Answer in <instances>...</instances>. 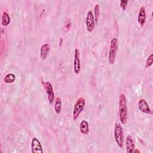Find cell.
Returning <instances> with one entry per match:
<instances>
[{
    "label": "cell",
    "mask_w": 153,
    "mask_h": 153,
    "mask_svg": "<svg viewBox=\"0 0 153 153\" xmlns=\"http://www.w3.org/2000/svg\"><path fill=\"white\" fill-rule=\"evenodd\" d=\"M118 112L120 122L124 124L127 122V107L126 96L123 93H121L119 96L118 102Z\"/></svg>",
    "instance_id": "6da1fadb"
},
{
    "label": "cell",
    "mask_w": 153,
    "mask_h": 153,
    "mask_svg": "<svg viewBox=\"0 0 153 153\" xmlns=\"http://www.w3.org/2000/svg\"><path fill=\"white\" fill-rule=\"evenodd\" d=\"M118 40L117 38H112L111 41L110 48L108 54V62L109 64H114L115 60L117 53L118 48Z\"/></svg>",
    "instance_id": "7a4b0ae2"
},
{
    "label": "cell",
    "mask_w": 153,
    "mask_h": 153,
    "mask_svg": "<svg viewBox=\"0 0 153 153\" xmlns=\"http://www.w3.org/2000/svg\"><path fill=\"white\" fill-rule=\"evenodd\" d=\"M114 136L116 143L120 148H123L124 145V134L122 126L118 123H116L114 127Z\"/></svg>",
    "instance_id": "3957f363"
},
{
    "label": "cell",
    "mask_w": 153,
    "mask_h": 153,
    "mask_svg": "<svg viewBox=\"0 0 153 153\" xmlns=\"http://www.w3.org/2000/svg\"><path fill=\"white\" fill-rule=\"evenodd\" d=\"M85 103V100L82 97H79L76 100V101L75 102V103L74 104L73 112H72V117H73L74 120H77L79 114L83 110Z\"/></svg>",
    "instance_id": "277c9868"
},
{
    "label": "cell",
    "mask_w": 153,
    "mask_h": 153,
    "mask_svg": "<svg viewBox=\"0 0 153 153\" xmlns=\"http://www.w3.org/2000/svg\"><path fill=\"white\" fill-rule=\"evenodd\" d=\"M44 89L45 90L46 94L47 95V98L50 105H52L54 100V93L53 88L52 84L49 81H44L42 82Z\"/></svg>",
    "instance_id": "5b68a950"
},
{
    "label": "cell",
    "mask_w": 153,
    "mask_h": 153,
    "mask_svg": "<svg viewBox=\"0 0 153 153\" xmlns=\"http://www.w3.org/2000/svg\"><path fill=\"white\" fill-rule=\"evenodd\" d=\"M85 25L87 30L88 32H91L95 26V20L94 17V14L91 10H88L87 13L86 19H85Z\"/></svg>",
    "instance_id": "8992f818"
},
{
    "label": "cell",
    "mask_w": 153,
    "mask_h": 153,
    "mask_svg": "<svg viewBox=\"0 0 153 153\" xmlns=\"http://www.w3.org/2000/svg\"><path fill=\"white\" fill-rule=\"evenodd\" d=\"M74 70L75 74H78L81 70V62L79 58V51L78 48L75 49L74 60Z\"/></svg>",
    "instance_id": "52a82bcc"
},
{
    "label": "cell",
    "mask_w": 153,
    "mask_h": 153,
    "mask_svg": "<svg viewBox=\"0 0 153 153\" xmlns=\"http://www.w3.org/2000/svg\"><path fill=\"white\" fill-rule=\"evenodd\" d=\"M31 150L33 153H42L43 149L40 141L35 137H33L31 141Z\"/></svg>",
    "instance_id": "ba28073f"
},
{
    "label": "cell",
    "mask_w": 153,
    "mask_h": 153,
    "mask_svg": "<svg viewBox=\"0 0 153 153\" xmlns=\"http://www.w3.org/2000/svg\"><path fill=\"white\" fill-rule=\"evenodd\" d=\"M137 107L140 111L146 114H151V110L145 99H140L137 103Z\"/></svg>",
    "instance_id": "9c48e42d"
},
{
    "label": "cell",
    "mask_w": 153,
    "mask_h": 153,
    "mask_svg": "<svg viewBox=\"0 0 153 153\" xmlns=\"http://www.w3.org/2000/svg\"><path fill=\"white\" fill-rule=\"evenodd\" d=\"M126 148L127 153L134 152L135 149L134 142L133 140L132 137L130 135H127L126 139Z\"/></svg>",
    "instance_id": "30bf717a"
},
{
    "label": "cell",
    "mask_w": 153,
    "mask_h": 153,
    "mask_svg": "<svg viewBox=\"0 0 153 153\" xmlns=\"http://www.w3.org/2000/svg\"><path fill=\"white\" fill-rule=\"evenodd\" d=\"M137 22L141 26H143L146 22V10L144 6H141L137 17Z\"/></svg>",
    "instance_id": "8fae6325"
},
{
    "label": "cell",
    "mask_w": 153,
    "mask_h": 153,
    "mask_svg": "<svg viewBox=\"0 0 153 153\" xmlns=\"http://www.w3.org/2000/svg\"><path fill=\"white\" fill-rule=\"evenodd\" d=\"M50 50V45L49 44H44L41 45L40 48V57L42 60H45Z\"/></svg>",
    "instance_id": "7c38bea8"
},
{
    "label": "cell",
    "mask_w": 153,
    "mask_h": 153,
    "mask_svg": "<svg viewBox=\"0 0 153 153\" xmlns=\"http://www.w3.org/2000/svg\"><path fill=\"white\" fill-rule=\"evenodd\" d=\"M79 130L82 134H88L89 133V126L88 123L85 120L81 121L79 125Z\"/></svg>",
    "instance_id": "4fadbf2b"
},
{
    "label": "cell",
    "mask_w": 153,
    "mask_h": 153,
    "mask_svg": "<svg viewBox=\"0 0 153 153\" xmlns=\"http://www.w3.org/2000/svg\"><path fill=\"white\" fill-rule=\"evenodd\" d=\"M54 110L57 114H59L62 110V100L60 97H57L54 100Z\"/></svg>",
    "instance_id": "5bb4252c"
},
{
    "label": "cell",
    "mask_w": 153,
    "mask_h": 153,
    "mask_svg": "<svg viewBox=\"0 0 153 153\" xmlns=\"http://www.w3.org/2000/svg\"><path fill=\"white\" fill-rule=\"evenodd\" d=\"M10 17L9 14L7 12L4 11L2 13V17H1L2 25L4 26H5L8 25L10 24Z\"/></svg>",
    "instance_id": "9a60e30c"
},
{
    "label": "cell",
    "mask_w": 153,
    "mask_h": 153,
    "mask_svg": "<svg viewBox=\"0 0 153 153\" xmlns=\"http://www.w3.org/2000/svg\"><path fill=\"white\" fill-rule=\"evenodd\" d=\"M15 80H16V75L13 73H9L7 74L4 78V82L7 84L13 83Z\"/></svg>",
    "instance_id": "2e32d148"
},
{
    "label": "cell",
    "mask_w": 153,
    "mask_h": 153,
    "mask_svg": "<svg viewBox=\"0 0 153 153\" xmlns=\"http://www.w3.org/2000/svg\"><path fill=\"white\" fill-rule=\"evenodd\" d=\"M94 20L96 22V23H97V20L99 17V12H100V7L99 4H97L95 5L94 7Z\"/></svg>",
    "instance_id": "e0dca14e"
},
{
    "label": "cell",
    "mask_w": 153,
    "mask_h": 153,
    "mask_svg": "<svg viewBox=\"0 0 153 153\" xmlns=\"http://www.w3.org/2000/svg\"><path fill=\"white\" fill-rule=\"evenodd\" d=\"M153 63V54L151 53L148 57L146 61V64H145V67L146 68H149L152 66Z\"/></svg>",
    "instance_id": "ac0fdd59"
},
{
    "label": "cell",
    "mask_w": 153,
    "mask_h": 153,
    "mask_svg": "<svg viewBox=\"0 0 153 153\" xmlns=\"http://www.w3.org/2000/svg\"><path fill=\"white\" fill-rule=\"evenodd\" d=\"M128 2V1L122 0V1H120V7L122 8L123 10H126Z\"/></svg>",
    "instance_id": "d6986e66"
}]
</instances>
